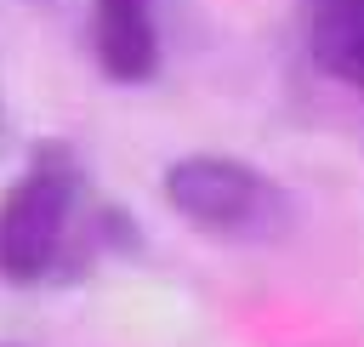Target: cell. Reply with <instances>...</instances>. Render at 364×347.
<instances>
[{
	"label": "cell",
	"mask_w": 364,
	"mask_h": 347,
	"mask_svg": "<svg viewBox=\"0 0 364 347\" xmlns=\"http://www.w3.org/2000/svg\"><path fill=\"white\" fill-rule=\"evenodd\" d=\"M91 46L108 80L142 85L159 68V28L154 0H91Z\"/></svg>",
	"instance_id": "3"
},
{
	"label": "cell",
	"mask_w": 364,
	"mask_h": 347,
	"mask_svg": "<svg viewBox=\"0 0 364 347\" xmlns=\"http://www.w3.org/2000/svg\"><path fill=\"white\" fill-rule=\"evenodd\" d=\"M85 205V176L68 148L40 142L28 171L0 193V279L40 284L68 256V228Z\"/></svg>",
	"instance_id": "1"
},
{
	"label": "cell",
	"mask_w": 364,
	"mask_h": 347,
	"mask_svg": "<svg viewBox=\"0 0 364 347\" xmlns=\"http://www.w3.org/2000/svg\"><path fill=\"white\" fill-rule=\"evenodd\" d=\"M165 205L216 239H279L290 222V193L233 154H188L165 171Z\"/></svg>",
	"instance_id": "2"
},
{
	"label": "cell",
	"mask_w": 364,
	"mask_h": 347,
	"mask_svg": "<svg viewBox=\"0 0 364 347\" xmlns=\"http://www.w3.org/2000/svg\"><path fill=\"white\" fill-rule=\"evenodd\" d=\"M307 46L330 80L364 91V0H307Z\"/></svg>",
	"instance_id": "4"
}]
</instances>
